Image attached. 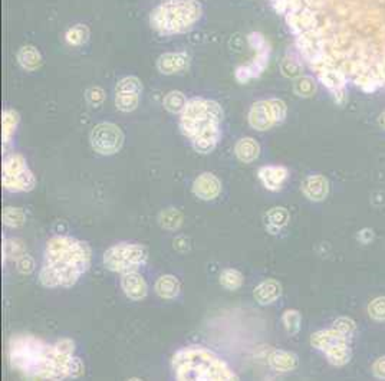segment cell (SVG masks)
I'll list each match as a JSON object with an SVG mask.
<instances>
[{"label":"cell","mask_w":385,"mask_h":381,"mask_svg":"<svg viewBox=\"0 0 385 381\" xmlns=\"http://www.w3.org/2000/svg\"><path fill=\"white\" fill-rule=\"evenodd\" d=\"M317 79L338 104L348 84L385 90V0H270Z\"/></svg>","instance_id":"obj_1"},{"label":"cell","mask_w":385,"mask_h":381,"mask_svg":"<svg viewBox=\"0 0 385 381\" xmlns=\"http://www.w3.org/2000/svg\"><path fill=\"white\" fill-rule=\"evenodd\" d=\"M8 360L10 367L28 380L59 381L78 378L85 373L71 338L49 344L32 334H16L8 344Z\"/></svg>","instance_id":"obj_2"},{"label":"cell","mask_w":385,"mask_h":381,"mask_svg":"<svg viewBox=\"0 0 385 381\" xmlns=\"http://www.w3.org/2000/svg\"><path fill=\"white\" fill-rule=\"evenodd\" d=\"M91 266V248L72 236H52L45 246L38 280L49 289L72 288Z\"/></svg>","instance_id":"obj_3"},{"label":"cell","mask_w":385,"mask_h":381,"mask_svg":"<svg viewBox=\"0 0 385 381\" xmlns=\"http://www.w3.org/2000/svg\"><path fill=\"white\" fill-rule=\"evenodd\" d=\"M223 108L217 101L195 97L180 113V130L200 154L212 153L221 138Z\"/></svg>","instance_id":"obj_4"},{"label":"cell","mask_w":385,"mask_h":381,"mask_svg":"<svg viewBox=\"0 0 385 381\" xmlns=\"http://www.w3.org/2000/svg\"><path fill=\"white\" fill-rule=\"evenodd\" d=\"M172 374L179 381H236L239 375L216 353L201 345H190L174 353Z\"/></svg>","instance_id":"obj_5"},{"label":"cell","mask_w":385,"mask_h":381,"mask_svg":"<svg viewBox=\"0 0 385 381\" xmlns=\"http://www.w3.org/2000/svg\"><path fill=\"white\" fill-rule=\"evenodd\" d=\"M203 14L199 0H161L150 14V25L163 37L190 30Z\"/></svg>","instance_id":"obj_6"},{"label":"cell","mask_w":385,"mask_h":381,"mask_svg":"<svg viewBox=\"0 0 385 381\" xmlns=\"http://www.w3.org/2000/svg\"><path fill=\"white\" fill-rule=\"evenodd\" d=\"M103 266L114 273L135 272L148 261V249L139 244H121L110 246L103 252Z\"/></svg>","instance_id":"obj_7"},{"label":"cell","mask_w":385,"mask_h":381,"mask_svg":"<svg viewBox=\"0 0 385 381\" xmlns=\"http://www.w3.org/2000/svg\"><path fill=\"white\" fill-rule=\"evenodd\" d=\"M353 337H349L335 326L329 328V330L317 331L310 335V345L313 349L322 351L326 360L332 366L342 367L346 366L349 360H351V347H349V341Z\"/></svg>","instance_id":"obj_8"},{"label":"cell","mask_w":385,"mask_h":381,"mask_svg":"<svg viewBox=\"0 0 385 381\" xmlns=\"http://www.w3.org/2000/svg\"><path fill=\"white\" fill-rule=\"evenodd\" d=\"M3 188L9 193H29L37 187V177L19 153H12L3 162Z\"/></svg>","instance_id":"obj_9"},{"label":"cell","mask_w":385,"mask_h":381,"mask_svg":"<svg viewBox=\"0 0 385 381\" xmlns=\"http://www.w3.org/2000/svg\"><path fill=\"white\" fill-rule=\"evenodd\" d=\"M288 114L286 104L279 98L261 99L252 104L248 121L249 126L256 131H268L282 124Z\"/></svg>","instance_id":"obj_10"},{"label":"cell","mask_w":385,"mask_h":381,"mask_svg":"<svg viewBox=\"0 0 385 381\" xmlns=\"http://www.w3.org/2000/svg\"><path fill=\"white\" fill-rule=\"evenodd\" d=\"M249 45L256 50V55L248 63L236 68L235 78L239 84H248L255 78H259L266 71L270 61V45L264 35L259 32H252L248 35Z\"/></svg>","instance_id":"obj_11"},{"label":"cell","mask_w":385,"mask_h":381,"mask_svg":"<svg viewBox=\"0 0 385 381\" xmlns=\"http://www.w3.org/2000/svg\"><path fill=\"white\" fill-rule=\"evenodd\" d=\"M91 147L101 155L117 154L124 144V133L112 123L97 124L90 135Z\"/></svg>","instance_id":"obj_12"},{"label":"cell","mask_w":385,"mask_h":381,"mask_svg":"<svg viewBox=\"0 0 385 381\" xmlns=\"http://www.w3.org/2000/svg\"><path fill=\"white\" fill-rule=\"evenodd\" d=\"M143 94V84L139 78L128 75L121 78L115 86V107L122 113L137 110Z\"/></svg>","instance_id":"obj_13"},{"label":"cell","mask_w":385,"mask_h":381,"mask_svg":"<svg viewBox=\"0 0 385 381\" xmlns=\"http://www.w3.org/2000/svg\"><path fill=\"white\" fill-rule=\"evenodd\" d=\"M221 182L220 179L213 175V173H201L196 177V180L192 182V195L196 197H199L200 200L204 202H210V200H215L220 196L221 193Z\"/></svg>","instance_id":"obj_14"},{"label":"cell","mask_w":385,"mask_h":381,"mask_svg":"<svg viewBox=\"0 0 385 381\" xmlns=\"http://www.w3.org/2000/svg\"><path fill=\"white\" fill-rule=\"evenodd\" d=\"M257 177L260 183L269 192H281L289 179V170L285 166H261L257 170Z\"/></svg>","instance_id":"obj_15"},{"label":"cell","mask_w":385,"mask_h":381,"mask_svg":"<svg viewBox=\"0 0 385 381\" xmlns=\"http://www.w3.org/2000/svg\"><path fill=\"white\" fill-rule=\"evenodd\" d=\"M121 289L131 301H143L148 295V284L138 271L121 275Z\"/></svg>","instance_id":"obj_16"},{"label":"cell","mask_w":385,"mask_h":381,"mask_svg":"<svg viewBox=\"0 0 385 381\" xmlns=\"http://www.w3.org/2000/svg\"><path fill=\"white\" fill-rule=\"evenodd\" d=\"M190 58L187 52H167L157 59V69L163 75H176L187 71Z\"/></svg>","instance_id":"obj_17"},{"label":"cell","mask_w":385,"mask_h":381,"mask_svg":"<svg viewBox=\"0 0 385 381\" xmlns=\"http://www.w3.org/2000/svg\"><path fill=\"white\" fill-rule=\"evenodd\" d=\"M301 190L306 199L312 202H322L328 197L329 182L322 175H310L302 182Z\"/></svg>","instance_id":"obj_18"},{"label":"cell","mask_w":385,"mask_h":381,"mask_svg":"<svg viewBox=\"0 0 385 381\" xmlns=\"http://www.w3.org/2000/svg\"><path fill=\"white\" fill-rule=\"evenodd\" d=\"M282 297V285L276 280L261 281L253 289V298L259 305H270Z\"/></svg>","instance_id":"obj_19"},{"label":"cell","mask_w":385,"mask_h":381,"mask_svg":"<svg viewBox=\"0 0 385 381\" xmlns=\"http://www.w3.org/2000/svg\"><path fill=\"white\" fill-rule=\"evenodd\" d=\"M154 291L157 295L163 300H176L180 295L181 284L177 276L174 275H161L154 284Z\"/></svg>","instance_id":"obj_20"},{"label":"cell","mask_w":385,"mask_h":381,"mask_svg":"<svg viewBox=\"0 0 385 381\" xmlns=\"http://www.w3.org/2000/svg\"><path fill=\"white\" fill-rule=\"evenodd\" d=\"M235 154L239 162L250 164L259 159L260 144L252 137H243L235 146Z\"/></svg>","instance_id":"obj_21"},{"label":"cell","mask_w":385,"mask_h":381,"mask_svg":"<svg viewBox=\"0 0 385 381\" xmlns=\"http://www.w3.org/2000/svg\"><path fill=\"white\" fill-rule=\"evenodd\" d=\"M268 362L270 369L277 373H289L297 367V357L285 350H272L268 355Z\"/></svg>","instance_id":"obj_22"},{"label":"cell","mask_w":385,"mask_h":381,"mask_svg":"<svg viewBox=\"0 0 385 381\" xmlns=\"http://www.w3.org/2000/svg\"><path fill=\"white\" fill-rule=\"evenodd\" d=\"M17 63H19L25 71H37L42 65V55L41 52L32 46V45H25L19 50H17Z\"/></svg>","instance_id":"obj_23"},{"label":"cell","mask_w":385,"mask_h":381,"mask_svg":"<svg viewBox=\"0 0 385 381\" xmlns=\"http://www.w3.org/2000/svg\"><path fill=\"white\" fill-rule=\"evenodd\" d=\"M289 219H290L289 212L285 209V207L277 206L268 211V213L265 215V226L269 233L276 235L286 226Z\"/></svg>","instance_id":"obj_24"},{"label":"cell","mask_w":385,"mask_h":381,"mask_svg":"<svg viewBox=\"0 0 385 381\" xmlns=\"http://www.w3.org/2000/svg\"><path fill=\"white\" fill-rule=\"evenodd\" d=\"M19 121H21V117H19V113H17V111H14L12 108H8V110L3 111V114H2L3 147H6L10 143L13 134L16 133L17 126H19Z\"/></svg>","instance_id":"obj_25"},{"label":"cell","mask_w":385,"mask_h":381,"mask_svg":"<svg viewBox=\"0 0 385 381\" xmlns=\"http://www.w3.org/2000/svg\"><path fill=\"white\" fill-rule=\"evenodd\" d=\"M219 282L227 291H237L244 282V276L235 268H226L220 272Z\"/></svg>","instance_id":"obj_26"},{"label":"cell","mask_w":385,"mask_h":381,"mask_svg":"<svg viewBox=\"0 0 385 381\" xmlns=\"http://www.w3.org/2000/svg\"><path fill=\"white\" fill-rule=\"evenodd\" d=\"M88 39H90V28L83 23L69 28L65 33V41L71 46H81Z\"/></svg>","instance_id":"obj_27"},{"label":"cell","mask_w":385,"mask_h":381,"mask_svg":"<svg viewBox=\"0 0 385 381\" xmlns=\"http://www.w3.org/2000/svg\"><path fill=\"white\" fill-rule=\"evenodd\" d=\"M26 223V215L19 207L8 206L3 209V224L10 229H19Z\"/></svg>","instance_id":"obj_28"},{"label":"cell","mask_w":385,"mask_h":381,"mask_svg":"<svg viewBox=\"0 0 385 381\" xmlns=\"http://www.w3.org/2000/svg\"><path fill=\"white\" fill-rule=\"evenodd\" d=\"M159 222L161 224V228H164L167 231H176L181 226L183 215L177 209L171 207V209H166L160 213Z\"/></svg>","instance_id":"obj_29"},{"label":"cell","mask_w":385,"mask_h":381,"mask_svg":"<svg viewBox=\"0 0 385 381\" xmlns=\"http://www.w3.org/2000/svg\"><path fill=\"white\" fill-rule=\"evenodd\" d=\"M26 253L25 244L21 239H8L3 244V261L6 259H13L17 261L22 255Z\"/></svg>","instance_id":"obj_30"},{"label":"cell","mask_w":385,"mask_h":381,"mask_svg":"<svg viewBox=\"0 0 385 381\" xmlns=\"http://www.w3.org/2000/svg\"><path fill=\"white\" fill-rule=\"evenodd\" d=\"M282 322L289 335H296L301 330V322H302V317L299 314V311H296V309L285 311L282 315Z\"/></svg>","instance_id":"obj_31"},{"label":"cell","mask_w":385,"mask_h":381,"mask_svg":"<svg viewBox=\"0 0 385 381\" xmlns=\"http://www.w3.org/2000/svg\"><path fill=\"white\" fill-rule=\"evenodd\" d=\"M187 98L184 97V94H181L180 91H171L164 97V107L172 113V114H180L183 111V108L186 107L187 104Z\"/></svg>","instance_id":"obj_32"},{"label":"cell","mask_w":385,"mask_h":381,"mask_svg":"<svg viewBox=\"0 0 385 381\" xmlns=\"http://www.w3.org/2000/svg\"><path fill=\"white\" fill-rule=\"evenodd\" d=\"M293 90L299 97L304 98L312 97L315 92H317V82H315V79L310 77H304L295 82Z\"/></svg>","instance_id":"obj_33"},{"label":"cell","mask_w":385,"mask_h":381,"mask_svg":"<svg viewBox=\"0 0 385 381\" xmlns=\"http://www.w3.org/2000/svg\"><path fill=\"white\" fill-rule=\"evenodd\" d=\"M368 314L375 321H385V297L375 298L368 305Z\"/></svg>","instance_id":"obj_34"},{"label":"cell","mask_w":385,"mask_h":381,"mask_svg":"<svg viewBox=\"0 0 385 381\" xmlns=\"http://www.w3.org/2000/svg\"><path fill=\"white\" fill-rule=\"evenodd\" d=\"M282 72L288 78H293L296 75H299L301 74V63H299V61L295 59V58L285 57V59L282 62Z\"/></svg>","instance_id":"obj_35"},{"label":"cell","mask_w":385,"mask_h":381,"mask_svg":"<svg viewBox=\"0 0 385 381\" xmlns=\"http://www.w3.org/2000/svg\"><path fill=\"white\" fill-rule=\"evenodd\" d=\"M332 326H335L337 330H339L341 333H344V334H346L349 337H353L354 333L357 331L355 322L353 320L346 318V317H341V318L335 320V322H334V325H332Z\"/></svg>","instance_id":"obj_36"},{"label":"cell","mask_w":385,"mask_h":381,"mask_svg":"<svg viewBox=\"0 0 385 381\" xmlns=\"http://www.w3.org/2000/svg\"><path fill=\"white\" fill-rule=\"evenodd\" d=\"M16 268L17 271H19L22 275H29L33 272L34 269V261H33V257L28 253L22 255L19 259L16 261Z\"/></svg>","instance_id":"obj_37"},{"label":"cell","mask_w":385,"mask_h":381,"mask_svg":"<svg viewBox=\"0 0 385 381\" xmlns=\"http://www.w3.org/2000/svg\"><path fill=\"white\" fill-rule=\"evenodd\" d=\"M105 99V92L99 86H94V88L88 90L86 92V101H88L92 107H99Z\"/></svg>","instance_id":"obj_38"},{"label":"cell","mask_w":385,"mask_h":381,"mask_svg":"<svg viewBox=\"0 0 385 381\" xmlns=\"http://www.w3.org/2000/svg\"><path fill=\"white\" fill-rule=\"evenodd\" d=\"M373 373L377 378L385 380V357H379L373 366Z\"/></svg>","instance_id":"obj_39"},{"label":"cell","mask_w":385,"mask_h":381,"mask_svg":"<svg viewBox=\"0 0 385 381\" xmlns=\"http://www.w3.org/2000/svg\"><path fill=\"white\" fill-rule=\"evenodd\" d=\"M378 123H379L381 128H384V130H385V111L379 115V118H378Z\"/></svg>","instance_id":"obj_40"}]
</instances>
